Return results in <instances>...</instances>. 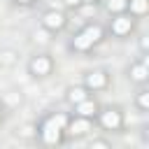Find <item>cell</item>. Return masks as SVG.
I'll use <instances>...</instances> for the list:
<instances>
[{
  "mask_svg": "<svg viewBox=\"0 0 149 149\" xmlns=\"http://www.w3.org/2000/svg\"><path fill=\"white\" fill-rule=\"evenodd\" d=\"M98 37H100V28L91 26V28H86V30H84V33L74 40V47H77V49H88V47H91Z\"/></svg>",
  "mask_w": 149,
  "mask_h": 149,
  "instance_id": "obj_1",
  "label": "cell"
},
{
  "mask_svg": "<svg viewBox=\"0 0 149 149\" xmlns=\"http://www.w3.org/2000/svg\"><path fill=\"white\" fill-rule=\"evenodd\" d=\"M58 137H61V126H58L54 119H49V121L44 123V142L51 144V142H56Z\"/></svg>",
  "mask_w": 149,
  "mask_h": 149,
  "instance_id": "obj_2",
  "label": "cell"
},
{
  "mask_svg": "<svg viewBox=\"0 0 149 149\" xmlns=\"http://www.w3.org/2000/svg\"><path fill=\"white\" fill-rule=\"evenodd\" d=\"M119 121H121V119H119L116 112H105V114H102V126H105V128H116Z\"/></svg>",
  "mask_w": 149,
  "mask_h": 149,
  "instance_id": "obj_3",
  "label": "cell"
},
{
  "mask_svg": "<svg viewBox=\"0 0 149 149\" xmlns=\"http://www.w3.org/2000/svg\"><path fill=\"white\" fill-rule=\"evenodd\" d=\"M61 23H63V16H61L58 12H51V14L44 16V26H47V28H58Z\"/></svg>",
  "mask_w": 149,
  "mask_h": 149,
  "instance_id": "obj_4",
  "label": "cell"
},
{
  "mask_svg": "<svg viewBox=\"0 0 149 149\" xmlns=\"http://www.w3.org/2000/svg\"><path fill=\"white\" fill-rule=\"evenodd\" d=\"M77 112H79V114H84V116H88V114H93V112H95V105H93V102H88V100H79V102H77Z\"/></svg>",
  "mask_w": 149,
  "mask_h": 149,
  "instance_id": "obj_5",
  "label": "cell"
},
{
  "mask_svg": "<svg viewBox=\"0 0 149 149\" xmlns=\"http://www.w3.org/2000/svg\"><path fill=\"white\" fill-rule=\"evenodd\" d=\"M128 30H130V19H116V21H114V33L123 35V33H128Z\"/></svg>",
  "mask_w": 149,
  "mask_h": 149,
  "instance_id": "obj_6",
  "label": "cell"
},
{
  "mask_svg": "<svg viewBox=\"0 0 149 149\" xmlns=\"http://www.w3.org/2000/svg\"><path fill=\"white\" fill-rule=\"evenodd\" d=\"M33 72H37V74L49 72V61H47V58H37V61H33Z\"/></svg>",
  "mask_w": 149,
  "mask_h": 149,
  "instance_id": "obj_7",
  "label": "cell"
},
{
  "mask_svg": "<svg viewBox=\"0 0 149 149\" xmlns=\"http://www.w3.org/2000/svg\"><path fill=\"white\" fill-rule=\"evenodd\" d=\"M86 81H88V86H91V88H100V86L105 84V74H102V72H93Z\"/></svg>",
  "mask_w": 149,
  "mask_h": 149,
  "instance_id": "obj_8",
  "label": "cell"
},
{
  "mask_svg": "<svg viewBox=\"0 0 149 149\" xmlns=\"http://www.w3.org/2000/svg\"><path fill=\"white\" fill-rule=\"evenodd\" d=\"M70 128H72V133H74V135H81V133H86V130H88V123H86L84 119H77V121H72V126H70Z\"/></svg>",
  "mask_w": 149,
  "mask_h": 149,
  "instance_id": "obj_9",
  "label": "cell"
},
{
  "mask_svg": "<svg viewBox=\"0 0 149 149\" xmlns=\"http://www.w3.org/2000/svg\"><path fill=\"white\" fill-rule=\"evenodd\" d=\"M84 98H86V93H84L81 88H72V91H70V100H72V102H79V100H84Z\"/></svg>",
  "mask_w": 149,
  "mask_h": 149,
  "instance_id": "obj_10",
  "label": "cell"
},
{
  "mask_svg": "<svg viewBox=\"0 0 149 149\" xmlns=\"http://www.w3.org/2000/svg\"><path fill=\"white\" fill-rule=\"evenodd\" d=\"M133 77H135V79H144V77H147V68H144V65L133 68Z\"/></svg>",
  "mask_w": 149,
  "mask_h": 149,
  "instance_id": "obj_11",
  "label": "cell"
},
{
  "mask_svg": "<svg viewBox=\"0 0 149 149\" xmlns=\"http://www.w3.org/2000/svg\"><path fill=\"white\" fill-rule=\"evenodd\" d=\"M126 7V0H109V9L112 12H121Z\"/></svg>",
  "mask_w": 149,
  "mask_h": 149,
  "instance_id": "obj_12",
  "label": "cell"
},
{
  "mask_svg": "<svg viewBox=\"0 0 149 149\" xmlns=\"http://www.w3.org/2000/svg\"><path fill=\"white\" fill-rule=\"evenodd\" d=\"M133 12H144L147 9V0H133Z\"/></svg>",
  "mask_w": 149,
  "mask_h": 149,
  "instance_id": "obj_13",
  "label": "cell"
},
{
  "mask_svg": "<svg viewBox=\"0 0 149 149\" xmlns=\"http://www.w3.org/2000/svg\"><path fill=\"white\" fill-rule=\"evenodd\" d=\"M54 121H56V123H58L61 128L65 126V116H63V114H58V116H54Z\"/></svg>",
  "mask_w": 149,
  "mask_h": 149,
  "instance_id": "obj_14",
  "label": "cell"
},
{
  "mask_svg": "<svg viewBox=\"0 0 149 149\" xmlns=\"http://www.w3.org/2000/svg\"><path fill=\"white\" fill-rule=\"evenodd\" d=\"M140 105L147 107V105H149V95H142V98H140Z\"/></svg>",
  "mask_w": 149,
  "mask_h": 149,
  "instance_id": "obj_15",
  "label": "cell"
},
{
  "mask_svg": "<svg viewBox=\"0 0 149 149\" xmlns=\"http://www.w3.org/2000/svg\"><path fill=\"white\" fill-rule=\"evenodd\" d=\"M65 2H68V5H74V2H79V0H65Z\"/></svg>",
  "mask_w": 149,
  "mask_h": 149,
  "instance_id": "obj_16",
  "label": "cell"
},
{
  "mask_svg": "<svg viewBox=\"0 0 149 149\" xmlns=\"http://www.w3.org/2000/svg\"><path fill=\"white\" fill-rule=\"evenodd\" d=\"M19 2H30V0H19Z\"/></svg>",
  "mask_w": 149,
  "mask_h": 149,
  "instance_id": "obj_17",
  "label": "cell"
},
{
  "mask_svg": "<svg viewBox=\"0 0 149 149\" xmlns=\"http://www.w3.org/2000/svg\"><path fill=\"white\" fill-rule=\"evenodd\" d=\"M84 2H93V0H84Z\"/></svg>",
  "mask_w": 149,
  "mask_h": 149,
  "instance_id": "obj_18",
  "label": "cell"
}]
</instances>
